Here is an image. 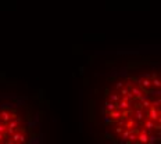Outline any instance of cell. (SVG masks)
<instances>
[{
	"label": "cell",
	"instance_id": "cell-11",
	"mask_svg": "<svg viewBox=\"0 0 161 144\" xmlns=\"http://www.w3.org/2000/svg\"><path fill=\"white\" fill-rule=\"evenodd\" d=\"M128 139H129V141H131V143H135V141L138 140V134L133 132V129H131V133H129Z\"/></svg>",
	"mask_w": 161,
	"mask_h": 144
},
{
	"label": "cell",
	"instance_id": "cell-20",
	"mask_svg": "<svg viewBox=\"0 0 161 144\" xmlns=\"http://www.w3.org/2000/svg\"><path fill=\"white\" fill-rule=\"evenodd\" d=\"M11 143H13V141H7V143H4V144H11Z\"/></svg>",
	"mask_w": 161,
	"mask_h": 144
},
{
	"label": "cell",
	"instance_id": "cell-16",
	"mask_svg": "<svg viewBox=\"0 0 161 144\" xmlns=\"http://www.w3.org/2000/svg\"><path fill=\"white\" fill-rule=\"evenodd\" d=\"M124 86V80H118V82H115V89L118 90V89H121Z\"/></svg>",
	"mask_w": 161,
	"mask_h": 144
},
{
	"label": "cell",
	"instance_id": "cell-13",
	"mask_svg": "<svg viewBox=\"0 0 161 144\" xmlns=\"http://www.w3.org/2000/svg\"><path fill=\"white\" fill-rule=\"evenodd\" d=\"M160 104H161V101H160V97H157L156 100L153 103H150V105H153V107H156V108H158L160 107Z\"/></svg>",
	"mask_w": 161,
	"mask_h": 144
},
{
	"label": "cell",
	"instance_id": "cell-8",
	"mask_svg": "<svg viewBox=\"0 0 161 144\" xmlns=\"http://www.w3.org/2000/svg\"><path fill=\"white\" fill-rule=\"evenodd\" d=\"M154 126H156V122H154V121H151L150 118H149V119H146L145 128H146V130H147V132L153 130V129H154Z\"/></svg>",
	"mask_w": 161,
	"mask_h": 144
},
{
	"label": "cell",
	"instance_id": "cell-7",
	"mask_svg": "<svg viewBox=\"0 0 161 144\" xmlns=\"http://www.w3.org/2000/svg\"><path fill=\"white\" fill-rule=\"evenodd\" d=\"M145 115H146V112L143 108H135V118H136L138 121H143V119H145Z\"/></svg>",
	"mask_w": 161,
	"mask_h": 144
},
{
	"label": "cell",
	"instance_id": "cell-14",
	"mask_svg": "<svg viewBox=\"0 0 161 144\" xmlns=\"http://www.w3.org/2000/svg\"><path fill=\"white\" fill-rule=\"evenodd\" d=\"M6 132H7V125L3 122H0V133H3L4 134Z\"/></svg>",
	"mask_w": 161,
	"mask_h": 144
},
{
	"label": "cell",
	"instance_id": "cell-12",
	"mask_svg": "<svg viewBox=\"0 0 161 144\" xmlns=\"http://www.w3.org/2000/svg\"><path fill=\"white\" fill-rule=\"evenodd\" d=\"M136 126V122L133 121V118H131L128 122H126V125H125V128L126 129H132V128H135Z\"/></svg>",
	"mask_w": 161,
	"mask_h": 144
},
{
	"label": "cell",
	"instance_id": "cell-9",
	"mask_svg": "<svg viewBox=\"0 0 161 144\" xmlns=\"http://www.w3.org/2000/svg\"><path fill=\"white\" fill-rule=\"evenodd\" d=\"M119 98H121V97H119L118 93H111V94H110V98H108V101H113V103L117 104V103L119 101Z\"/></svg>",
	"mask_w": 161,
	"mask_h": 144
},
{
	"label": "cell",
	"instance_id": "cell-19",
	"mask_svg": "<svg viewBox=\"0 0 161 144\" xmlns=\"http://www.w3.org/2000/svg\"><path fill=\"white\" fill-rule=\"evenodd\" d=\"M3 139H4V134L0 133V141H3Z\"/></svg>",
	"mask_w": 161,
	"mask_h": 144
},
{
	"label": "cell",
	"instance_id": "cell-5",
	"mask_svg": "<svg viewBox=\"0 0 161 144\" xmlns=\"http://www.w3.org/2000/svg\"><path fill=\"white\" fill-rule=\"evenodd\" d=\"M108 117L111 119H122V110L115 108L113 111H108Z\"/></svg>",
	"mask_w": 161,
	"mask_h": 144
},
{
	"label": "cell",
	"instance_id": "cell-10",
	"mask_svg": "<svg viewBox=\"0 0 161 144\" xmlns=\"http://www.w3.org/2000/svg\"><path fill=\"white\" fill-rule=\"evenodd\" d=\"M104 105H106V110H107V111H113V110H115V108H117V104H115V103H113V101H106V104H104Z\"/></svg>",
	"mask_w": 161,
	"mask_h": 144
},
{
	"label": "cell",
	"instance_id": "cell-17",
	"mask_svg": "<svg viewBox=\"0 0 161 144\" xmlns=\"http://www.w3.org/2000/svg\"><path fill=\"white\" fill-rule=\"evenodd\" d=\"M122 126H117V128H115V133H118V134H121L122 133Z\"/></svg>",
	"mask_w": 161,
	"mask_h": 144
},
{
	"label": "cell",
	"instance_id": "cell-2",
	"mask_svg": "<svg viewBox=\"0 0 161 144\" xmlns=\"http://www.w3.org/2000/svg\"><path fill=\"white\" fill-rule=\"evenodd\" d=\"M11 136H13V137H11V140H13V143H25V134L24 133H21V132H17V133H13L11 134Z\"/></svg>",
	"mask_w": 161,
	"mask_h": 144
},
{
	"label": "cell",
	"instance_id": "cell-3",
	"mask_svg": "<svg viewBox=\"0 0 161 144\" xmlns=\"http://www.w3.org/2000/svg\"><path fill=\"white\" fill-rule=\"evenodd\" d=\"M140 144H147L149 143V132L147 130H142L139 134H138V140Z\"/></svg>",
	"mask_w": 161,
	"mask_h": 144
},
{
	"label": "cell",
	"instance_id": "cell-4",
	"mask_svg": "<svg viewBox=\"0 0 161 144\" xmlns=\"http://www.w3.org/2000/svg\"><path fill=\"white\" fill-rule=\"evenodd\" d=\"M18 123H20V119H13V118H11L10 121H8V125H7V132H8V134L14 133V129L18 126Z\"/></svg>",
	"mask_w": 161,
	"mask_h": 144
},
{
	"label": "cell",
	"instance_id": "cell-15",
	"mask_svg": "<svg viewBox=\"0 0 161 144\" xmlns=\"http://www.w3.org/2000/svg\"><path fill=\"white\" fill-rule=\"evenodd\" d=\"M129 133H131V129H126V130H122V140H126L128 139V136H129Z\"/></svg>",
	"mask_w": 161,
	"mask_h": 144
},
{
	"label": "cell",
	"instance_id": "cell-1",
	"mask_svg": "<svg viewBox=\"0 0 161 144\" xmlns=\"http://www.w3.org/2000/svg\"><path fill=\"white\" fill-rule=\"evenodd\" d=\"M149 118L154 122L160 123V112H158V108L150 105V110H149Z\"/></svg>",
	"mask_w": 161,
	"mask_h": 144
},
{
	"label": "cell",
	"instance_id": "cell-18",
	"mask_svg": "<svg viewBox=\"0 0 161 144\" xmlns=\"http://www.w3.org/2000/svg\"><path fill=\"white\" fill-rule=\"evenodd\" d=\"M104 121H106V123H111V122H113V119H111V118L108 117V115H107L106 118H104Z\"/></svg>",
	"mask_w": 161,
	"mask_h": 144
},
{
	"label": "cell",
	"instance_id": "cell-6",
	"mask_svg": "<svg viewBox=\"0 0 161 144\" xmlns=\"http://www.w3.org/2000/svg\"><path fill=\"white\" fill-rule=\"evenodd\" d=\"M0 117H1V122L3 123H7L8 121H10L11 118H13V115L10 114V111H7V110H3V111L0 112Z\"/></svg>",
	"mask_w": 161,
	"mask_h": 144
},
{
	"label": "cell",
	"instance_id": "cell-21",
	"mask_svg": "<svg viewBox=\"0 0 161 144\" xmlns=\"http://www.w3.org/2000/svg\"><path fill=\"white\" fill-rule=\"evenodd\" d=\"M11 144H18V143H11Z\"/></svg>",
	"mask_w": 161,
	"mask_h": 144
}]
</instances>
